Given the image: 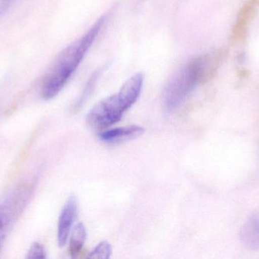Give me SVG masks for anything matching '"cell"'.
Returning a JSON list of instances; mask_svg holds the SVG:
<instances>
[{"instance_id": "3", "label": "cell", "mask_w": 259, "mask_h": 259, "mask_svg": "<svg viewBox=\"0 0 259 259\" xmlns=\"http://www.w3.org/2000/svg\"><path fill=\"white\" fill-rule=\"evenodd\" d=\"M143 82V74L137 73L126 81L118 93L97 103L87 116L88 126L102 130L119 122L124 113L138 100Z\"/></svg>"}, {"instance_id": "2", "label": "cell", "mask_w": 259, "mask_h": 259, "mask_svg": "<svg viewBox=\"0 0 259 259\" xmlns=\"http://www.w3.org/2000/svg\"><path fill=\"white\" fill-rule=\"evenodd\" d=\"M106 19L105 16L100 18L83 36L61 52L42 82L41 94L45 100L54 98L67 85L97 39Z\"/></svg>"}, {"instance_id": "5", "label": "cell", "mask_w": 259, "mask_h": 259, "mask_svg": "<svg viewBox=\"0 0 259 259\" xmlns=\"http://www.w3.org/2000/svg\"><path fill=\"white\" fill-rule=\"evenodd\" d=\"M259 10V0H245L233 26L231 40L234 44L246 39L249 27Z\"/></svg>"}, {"instance_id": "1", "label": "cell", "mask_w": 259, "mask_h": 259, "mask_svg": "<svg viewBox=\"0 0 259 259\" xmlns=\"http://www.w3.org/2000/svg\"><path fill=\"white\" fill-rule=\"evenodd\" d=\"M228 56V49L222 48L189 61L166 85L163 94L166 107L174 110L181 106L197 85L212 78Z\"/></svg>"}, {"instance_id": "4", "label": "cell", "mask_w": 259, "mask_h": 259, "mask_svg": "<svg viewBox=\"0 0 259 259\" xmlns=\"http://www.w3.org/2000/svg\"><path fill=\"white\" fill-rule=\"evenodd\" d=\"M29 191L21 187L8 193L0 199V252L10 231L28 199Z\"/></svg>"}, {"instance_id": "12", "label": "cell", "mask_w": 259, "mask_h": 259, "mask_svg": "<svg viewBox=\"0 0 259 259\" xmlns=\"http://www.w3.org/2000/svg\"><path fill=\"white\" fill-rule=\"evenodd\" d=\"M47 255H46L45 249L44 246L39 243H34L27 252L26 258H46Z\"/></svg>"}, {"instance_id": "11", "label": "cell", "mask_w": 259, "mask_h": 259, "mask_svg": "<svg viewBox=\"0 0 259 259\" xmlns=\"http://www.w3.org/2000/svg\"><path fill=\"white\" fill-rule=\"evenodd\" d=\"M97 79H98V73H95V74L91 77V79H90L89 82H88L86 88L83 90V94H81V96L79 97L77 101L76 102L75 105H74V109H79V108L81 107L82 105L86 101L87 99L88 98L90 94L92 93L93 90H94Z\"/></svg>"}, {"instance_id": "6", "label": "cell", "mask_w": 259, "mask_h": 259, "mask_svg": "<svg viewBox=\"0 0 259 259\" xmlns=\"http://www.w3.org/2000/svg\"><path fill=\"white\" fill-rule=\"evenodd\" d=\"M77 208V203L75 196H70L61 211L58 222L57 240L60 247H63L68 241L75 218Z\"/></svg>"}, {"instance_id": "8", "label": "cell", "mask_w": 259, "mask_h": 259, "mask_svg": "<svg viewBox=\"0 0 259 259\" xmlns=\"http://www.w3.org/2000/svg\"><path fill=\"white\" fill-rule=\"evenodd\" d=\"M240 239L248 249H259V219H251L243 225L240 230Z\"/></svg>"}, {"instance_id": "10", "label": "cell", "mask_w": 259, "mask_h": 259, "mask_svg": "<svg viewBox=\"0 0 259 259\" xmlns=\"http://www.w3.org/2000/svg\"><path fill=\"white\" fill-rule=\"evenodd\" d=\"M112 251L110 243L103 241L94 248V250L90 253L89 258L108 259L110 258Z\"/></svg>"}, {"instance_id": "7", "label": "cell", "mask_w": 259, "mask_h": 259, "mask_svg": "<svg viewBox=\"0 0 259 259\" xmlns=\"http://www.w3.org/2000/svg\"><path fill=\"white\" fill-rule=\"evenodd\" d=\"M143 132H144V129L143 127L133 125V126L115 128L109 130L103 131L99 134V138L104 142L118 143L124 140L140 136Z\"/></svg>"}, {"instance_id": "9", "label": "cell", "mask_w": 259, "mask_h": 259, "mask_svg": "<svg viewBox=\"0 0 259 259\" xmlns=\"http://www.w3.org/2000/svg\"><path fill=\"white\" fill-rule=\"evenodd\" d=\"M87 239V231L84 225L82 223L77 224L71 233L69 242V253L73 258L77 256Z\"/></svg>"}, {"instance_id": "13", "label": "cell", "mask_w": 259, "mask_h": 259, "mask_svg": "<svg viewBox=\"0 0 259 259\" xmlns=\"http://www.w3.org/2000/svg\"><path fill=\"white\" fill-rule=\"evenodd\" d=\"M15 0H0V18L7 12Z\"/></svg>"}]
</instances>
